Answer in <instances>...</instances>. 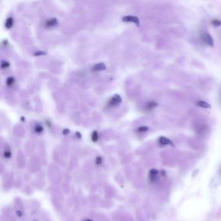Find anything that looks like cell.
<instances>
[{
	"instance_id": "15",
	"label": "cell",
	"mask_w": 221,
	"mask_h": 221,
	"mask_svg": "<svg viewBox=\"0 0 221 221\" xmlns=\"http://www.w3.org/2000/svg\"><path fill=\"white\" fill-rule=\"evenodd\" d=\"M1 68H7V67H8V66H9V63L7 61H5V60H3L1 62Z\"/></svg>"
},
{
	"instance_id": "16",
	"label": "cell",
	"mask_w": 221,
	"mask_h": 221,
	"mask_svg": "<svg viewBox=\"0 0 221 221\" xmlns=\"http://www.w3.org/2000/svg\"><path fill=\"white\" fill-rule=\"evenodd\" d=\"M35 130L36 132L40 133V132H41L42 130H43V127H42L41 125H40V124H38V125H36L35 126Z\"/></svg>"
},
{
	"instance_id": "20",
	"label": "cell",
	"mask_w": 221,
	"mask_h": 221,
	"mask_svg": "<svg viewBox=\"0 0 221 221\" xmlns=\"http://www.w3.org/2000/svg\"><path fill=\"white\" fill-rule=\"evenodd\" d=\"M101 161H102V159L100 157H99L97 158V164H100L101 163Z\"/></svg>"
},
{
	"instance_id": "11",
	"label": "cell",
	"mask_w": 221,
	"mask_h": 221,
	"mask_svg": "<svg viewBox=\"0 0 221 221\" xmlns=\"http://www.w3.org/2000/svg\"><path fill=\"white\" fill-rule=\"evenodd\" d=\"M98 138H99L98 132L96 131V130H95V131L93 132L92 134V140L93 141L96 142V141L98 140Z\"/></svg>"
},
{
	"instance_id": "19",
	"label": "cell",
	"mask_w": 221,
	"mask_h": 221,
	"mask_svg": "<svg viewBox=\"0 0 221 221\" xmlns=\"http://www.w3.org/2000/svg\"><path fill=\"white\" fill-rule=\"evenodd\" d=\"M69 132V129H64V131H63V134H68Z\"/></svg>"
},
{
	"instance_id": "22",
	"label": "cell",
	"mask_w": 221,
	"mask_h": 221,
	"mask_svg": "<svg viewBox=\"0 0 221 221\" xmlns=\"http://www.w3.org/2000/svg\"><path fill=\"white\" fill-rule=\"evenodd\" d=\"M85 221H92L91 220H85Z\"/></svg>"
},
{
	"instance_id": "21",
	"label": "cell",
	"mask_w": 221,
	"mask_h": 221,
	"mask_svg": "<svg viewBox=\"0 0 221 221\" xmlns=\"http://www.w3.org/2000/svg\"><path fill=\"white\" fill-rule=\"evenodd\" d=\"M76 136H79V138H81V136L80 133H79V132H76Z\"/></svg>"
},
{
	"instance_id": "10",
	"label": "cell",
	"mask_w": 221,
	"mask_h": 221,
	"mask_svg": "<svg viewBox=\"0 0 221 221\" xmlns=\"http://www.w3.org/2000/svg\"><path fill=\"white\" fill-rule=\"evenodd\" d=\"M13 19L12 17H9L6 20V22H5V26H6L7 28H10L13 26Z\"/></svg>"
},
{
	"instance_id": "6",
	"label": "cell",
	"mask_w": 221,
	"mask_h": 221,
	"mask_svg": "<svg viewBox=\"0 0 221 221\" xmlns=\"http://www.w3.org/2000/svg\"><path fill=\"white\" fill-rule=\"evenodd\" d=\"M158 172L157 170L156 169H152L151 170V171L149 172V179L152 182H154V181L156 180L157 177H158Z\"/></svg>"
},
{
	"instance_id": "17",
	"label": "cell",
	"mask_w": 221,
	"mask_h": 221,
	"mask_svg": "<svg viewBox=\"0 0 221 221\" xmlns=\"http://www.w3.org/2000/svg\"><path fill=\"white\" fill-rule=\"evenodd\" d=\"M46 53L44 51H38L35 53V55H46Z\"/></svg>"
},
{
	"instance_id": "12",
	"label": "cell",
	"mask_w": 221,
	"mask_h": 221,
	"mask_svg": "<svg viewBox=\"0 0 221 221\" xmlns=\"http://www.w3.org/2000/svg\"><path fill=\"white\" fill-rule=\"evenodd\" d=\"M211 24L213 25V26L219 27L221 25V20H220V19H213V20H212L211 22Z\"/></svg>"
},
{
	"instance_id": "3",
	"label": "cell",
	"mask_w": 221,
	"mask_h": 221,
	"mask_svg": "<svg viewBox=\"0 0 221 221\" xmlns=\"http://www.w3.org/2000/svg\"><path fill=\"white\" fill-rule=\"evenodd\" d=\"M122 19H123V21L126 22H134V23L136 24L138 26H140V20H139L138 18L136 16H133L131 15L125 16L123 17Z\"/></svg>"
},
{
	"instance_id": "2",
	"label": "cell",
	"mask_w": 221,
	"mask_h": 221,
	"mask_svg": "<svg viewBox=\"0 0 221 221\" xmlns=\"http://www.w3.org/2000/svg\"><path fill=\"white\" fill-rule=\"evenodd\" d=\"M121 102V97L120 95H119L117 94H115L112 98H110V99L108 101V105L110 107H114L118 105Z\"/></svg>"
},
{
	"instance_id": "14",
	"label": "cell",
	"mask_w": 221,
	"mask_h": 221,
	"mask_svg": "<svg viewBox=\"0 0 221 221\" xmlns=\"http://www.w3.org/2000/svg\"><path fill=\"white\" fill-rule=\"evenodd\" d=\"M149 130V128L147 126H140L137 129V132H146L147 130Z\"/></svg>"
},
{
	"instance_id": "18",
	"label": "cell",
	"mask_w": 221,
	"mask_h": 221,
	"mask_svg": "<svg viewBox=\"0 0 221 221\" xmlns=\"http://www.w3.org/2000/svg\"><path fill=\"white\" fill-rule=\"evenodd\" d=\"M4 155L6 158H9L11 156V153L10 151H6V152H5Z\"/></svg>"
},
{
	"instance_id": "4",
	"label": "cell",
	"mask_w": 221,
	"mask_h": 221,
	"mask_svg": "<svg viewBox=\"0 0 221 221\" xmlns=\"http://www.w3.org/2000/svg\"><path fill=\"white\" fill-rule=\"evenodd\" d=\"M159 142L162 145H172L173 146L174 144L169 139L167 138L166 137L161 136L159 139Z\"/></svg>"
},
{
	"instance_id": "13",
	"label": "cell",
	"mask_w": 221,
	"mask_h": 221,
	"mask_svg": "<svg viewBox=\"0 0 221 221\" xmlns=\"http://www.w3.org/2000/svg\"><path fill=\"white\" fill-rule=\"evenodd\" d=\"M14 82H15V79L13 76H9L7 79V84L8 86H12Z\"/></svg>"
},
{
	"instance_id": "1",
	"label": "cell",
	"mask_w": 221,
	"mask_h": 221,
	"mask_svg": "<svg viewBox=\"0 0 221 221\" xmlns=\"http://www.w3.org/2000/svg\"><path fill=\"white\" fill-rule=\"evenodd\" d=\"M200 37L202 38L204 42H205L208 46L211 47H213L214 46V41L213 38L211 37V36L209 34L207 33H202L200 35Z\"/></svg>"
},
{
	"instance_id": "8",
	"label": "cell",
	"mask_w": 221,
	"mask_h": 221,
	"mask_svg": "<svg viewBox=\"0 0 221 221\" xmlns=\"http://www.w3.org/2000/svg\"><path fill=\"white\" fill-rule=\"evenodd\" d=\"M197 105L202 108H211L210 104H208L207 102L203 101H200L197 102Z\"/></svg>"
},
{
	"instance_id": "5",
	"label": "cell",
	"mask_w": 221,
	"mask_h": 221,
	"mask_svg": "<svg viewBox=\"0 0 221 221\" xmlns=\"http://www.w3.org/2000/svg\"><path fill=\"white\" fill-rule=\"evenodd\" d=\"M57 24H58L57 19L55 18H52L46 20V22H45L44 25H45V26L47 27H51L55 26Z\"/></svg>"
},
{
	"instance_id": "7",
	"label": "cell",
	"mask_w": 221,
	"mask_h": 221,
	"mask_svg": "<svg viewBox=\"0 0 221 221\" xmlns=\"http://www.w3.org/2000/svg\"><path fill=\"white\" fill-rule=\"evenodd\" d=\"M105 68H106V66L104 63L97 64L92 67V69L93 71H100V70L104 69Z\"/></svg>"
},
{
	"instance_id": "9",
	"label": "cell",
	"mask_w": 221,
	"mask_h": 221,
	"mask_svg": "<svg viewBox=\"0 0 221 221\" xmlns=\"http://www.w3.org/2000/svg\"><path fill=\"white\" fill-rule=\"evenodd\" d=\"M158 106V103L154 101H151L147 104V108L148 110H152Z\"/></svg>"
}]
</instances>
